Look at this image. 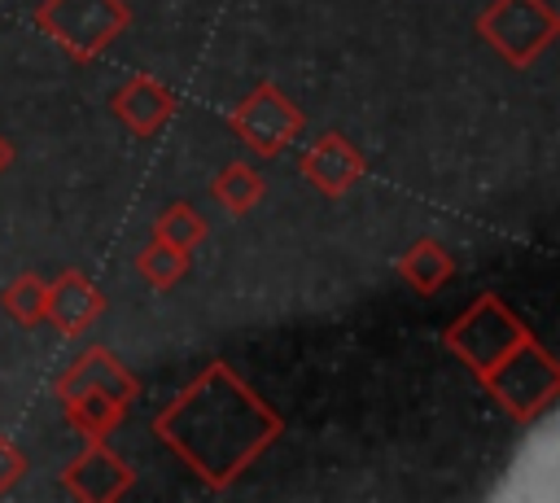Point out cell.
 Listing matches in <instances>:
<instances>
[{
	"mask_svg": "<svg viewBox=\"0 0 560 503\" xmlns=\"http://www.w3.org/2000/svg\"><path fill=\"white\" fill-rule=\"evenodd\" d=\"M153 433L197 472V481L228 490L284 433V420L223 359H214L153 416Z\"/></svg>",
	"mask_w": 560,
	"mask_h": 503,
	"instance_id": "obj_1",
	"label": "cell"
},
{
	"mask_svg": "<svg viewBox=\"0 0 560 503\" xmlns=\"http://www.w3.org/2000/svg\"><path fill=\"white\" fill-rule=\"evenodd\" d=\"M486 394L521 424H534L542 416H551L556 398H560V363L556 354L529 332L521 346H512L486 376H481Z\"/></svg>",
	"mask_w": 560,
	"mask_h": 503,
	"instance_id": "obj_2",
	"label": "cell"
},
{
	"mask_svg": "<svg viewBox=\"0 0 560 503\" xmlns=\"http://www.w3.org/2000/svg\"><path fill=\"white\" fill-rule=\"evenodd\" d=\"M529 337V324L499 297V293H481L446 332L442 346L481 381L512 346H521Z\"/></svg>",
	"mask_w": 560,
	"mask_h": 503,
	"instance_id": "obj_3",
	"label": "cell"
},
{
	"mask_svg": "<svg viewBox=\"0 0 560 503\" xmlns=\"http://www.w3.org/2000/svg\"><path fill=\"white\" fill-rule=\"evenodd\" d=\"M477 35L516 70L534 66L560 35V13L551 0H490L477 17Z\"/></svg>",
	"mask_w": 560,
	"mask_h": 503,
	"instance_id": "obj_4",
	"label": "cell"
},
{
	"mask_svg": "<svg viewBox=\"0 0 560 503\" xmlns=\"http://www.w3.org/2000/svg\"><path fill=\"white\" fill-rule=\"evenodd\" d=\"M131 22L127 0H44L35 9V26L61 44L74 61L101 57Z\"/></svg>",
	"mask_w": 560,
	"mask_h": 503,
	"instance_id": "obj_5",
	"label": "cell"
},
{
	"mask_svg": "<svg viewBox=\"0 0 560 503\" xmlns=\"http://www.w3.org/2000/svg\"><path fill=\"white\" fill-rule=\"evenodd\" d=\"M236 140H245V149H254L258 157H276L284 153L302 131H306V118L302 109L276 87V83H258L245 101L232 105L228 114Z\"/></svg>",
	"mask_w": 560,
	"mask_h": 503,
	"instance_id": "obj_6",
	"label": "cell"
},
{
	"mask_svg": "<svg viewBox=\"0 0 560 503\" xmlns=\"http://www.w3.org/2000/svg\"><path fill=\"white\" fill-rule=\"evenodd\" d=\"M131 481L136 472L105 437H88V446L61 468V490L79 503H114L131 490Z\"/></svg>",
	"mask_w": 560,
	"mask_h": 503,
	"instance_id": "obj_7",
	"label": "cell"
},
{
	"mask_svg": "<svg viewBox=\"0 0 560 503\" xmlns=\"http://www.w3.org/2000/svg\"><path fill=\"white\" fill-rule=\"evenodd\" d=\"M88 389L114 394V398H122L127 407L140 398V381H136L131 367H127L114 350H105V346H88V350L74 354V359L57 372V381H52L57 402H61V398H74V394H88Z\"/></svg>",
	"mask_w": 560,
	"mask_h": 503,
	"instance_id": "obj_8",
	"label": "cell"
},
{
	"mask_svg": "<svg viewBox=\"0 0 560 503\" xmlns=\"http://www.w3.org/2000/svg\"><path fill=\"white\" fill-rule=\"evenodd\" d=\"M302 179L324 192V197H346L363 175H368V157L354 140H346L341 131H324L302 157H298Z\"/></svg>",
	"mask_w": 560,
	"mask_h": 503,
	"instance_id": "obj_9",
	"label": "cell"
},
{
	"mask_svg": "<svg viewBox=\"0 0 560 503\" xmlns=\"http://www.w3.org/2000/svg\"><path fill=\"white\" fill-rule=\"evenodd\" d=\"M109 109H114V118L131 131V136H140V140H149V136H158L171 118H175V92L162 83V79H153V74H131L127 83H118V92L109 96Z\"/></svg>",
	"mask_w": 560,
	"mask_h": 503,
	"instance_id": "obj_10",
	"label": "cell"
},
{
	"mask_svg": "<svg viewBox=\"0 0 560 503\" xmlns=\"http://www.w3.org/2000/svg\"><path fill=\"white\" fill-rule=\"evenodd\" d=\"M105 293L83 276V271H57L48 280V297H44V319L61 332V337H79L88 332L101 315H105Z\"/></svg>",
	"mask_w": 560,
	"mask_h": 503,
	"instance_id": "obj_11",
	"label": "cell"
},
{
	"mask_svg": "<svg viewBox=\"0 0 560 503\" xmlns=\"http://www.w3.org/2000/svg\"><path fill=\"white\" fill-rule=\"evenodd\" d=\"M398 276H402L407 289H416L420 297H429V293H438V289L455 276V258H451V249H446L438 236H420V241H411V245L402 249Z\"/></svg>",
	"mask_w": 560,
	"mask_h": 503,
	"instance_id": "obj_12",
	"label": "cell"
},
{
	"mask_svg": "<svg viewBox=\"0 0 560 503\" xmlns=\"http://www.w3.org/2000/svg\"><path fill=\"white\" fill-rule=\"evenodd\" d=\"M61 416L66 424L79 433V437H109L122 420H127V402L114 398V394H74V398H61Z\"/></svg>",
	"mask_w": 560,
	"mask_h": 503,
	"instance_id": "obj_13",
	"label": "cell"
},
{
	"mask_svg": "<svg viewBox=\"0 0 560 503\" xmlns=\"http://www.w3.org/2000/svg\"><path fill=\"white\" fill-rule=\"evenodd\" d=\"M210 192H214V201L228 210V214H249L258 201H262V192H267V184H262V175H258V166H249V162H223L219 171H214V179H210Z\"/></svg>",
	"mask_w": 560,
	"mask_h": 503,
	"instance_id": "obj_14",
	"label": "cell"
},
{
	"mask_svg": "<svg viewBox=\"0 0 560 503\" xmlns=\"http://www.w3.org/2000/svg\"><path fill=\"white\" fill-rule=\"evenodd\" d=\"M192 267V254L162 241V236H149V245L136 254V276L149 284V289H175Z\"/></svg>",
	"mask_w": 560,
	"mask_h": 503,
	"instance_id": "obj_15",
	"label": "cell"
},
{
	"mask_svg": "<svg viewBox=\"0 0 560 503\" xmlns=\"http://www.w3.org/2000/svg\"><path fill=\"white\" fill-rule=\"evenodd\" d=\"M44 297H48V280L35 276V271H22V276H13V280L4 284L0 306H4L22 328H35V324H44Z\"/></svg>",
	"mask_w": 560,
	"mask_h": 503,
	"instance_id": "obj_16",
	"label": "cell"
},
{
	"mask_svg": "<svg viewBox=\"0 0 560 503\" xmlns=\"http://www.w3.org/2000/svg\"><path fill=\"white\" fill-rule=\"evenodd\" d=\"M206 232H210V223H206L188 201H171V206H162V214L153 219V236H162V241H171V245H179V249H188V254L206 241Z\"/></svg>",
	"mask_w": 560,
	"mask_h": 503,
	"instance_id": "obj_17",
	"label": "cell"
},
{
	"mask_svg": "<svg viewBox=\"0 0 560 503\" xmlns=\"http://www.w3.org/2000/svg\"><path fill=\"white\" fill-rule=\"evenodd\" d=\"M26 472H31V459H26V451H22L13 437H0V494L18 490Z\"/></svg>",
	"mask_w": 560,
	"mask_h": 503,
	"instance_id": "obj_18",
	"label": "cell"
},
{
	"mask_svg": "<svg viewBox=\"0 0 560 503\" xmlns=\"http://www.w3.org/2000/svg\"><path fill=\"white\" fill-rule=\"evenodd\" d=\"M13 162H18V149H13V140H9L4 131H0V175H4V171H9Z\"/></svg>",
	"mask_w": 560,
	"mask_h": 503,
	"instance_id": "obj_19",
	"label": "cell"
}]
</instances>
